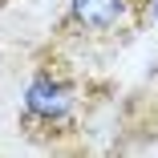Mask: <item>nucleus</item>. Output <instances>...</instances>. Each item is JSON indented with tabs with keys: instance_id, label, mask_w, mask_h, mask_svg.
I'll list each match as a JSON object with an SVG mask.
<instances>
[{
	"instance_id": "obj_1",
	"label": "nucleus",
	"mask_w": 158,
	"mask_h": 158,
	"mask_svg": "<svg viewBox=\"0 0 158 158\" xmlns=\"http://www.w3.org/2000/svg\"><path fill=\"white\" fill-rule=\"evenodd\" d=\"M28 110L41 114V118H61L69 110V89L49 81V77H41V81L28 85Z\"/></svg>"
},
{
	"instance_id": "obj_2",
	"label": "nucleus",
	"mask_w": 158,
	"mask_h": 158,
	"mask_svg": "<svg viewBox=\"0 0 158 158\" xmlns=\"http://www.w3.org/2000/svg\"><path fill=\"white\" fill-rule=\"evenodd\" d=\"M73 16L85 28H110L122 16V0H73Z\"/></svg>"
}]
</instances>
